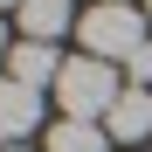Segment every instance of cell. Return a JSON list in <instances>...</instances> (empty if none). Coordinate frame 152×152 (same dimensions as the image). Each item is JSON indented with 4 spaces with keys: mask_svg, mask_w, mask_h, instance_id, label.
Here are the masks:
<instances>
[{
    "mask_svg": "<svg viewBox=\"0 0 152 152\" xmlns=\"http://www.w3.org/2000/svg\"><path fill=\"white\" fill-rule=\"evenodd\" d=\"M118 97H124L118 69H111V62H97V56H69V62H62V76H56V104H62V118L104 124Z\"/></svg>",
    "mask_w": 152,
    "mask_h": 152,
    "instance_id": "obj_1",
    "label": "cell"
},
{
    "mask_svg": "<svg viewBox=\"0 0 152 152\" xmlns=\"http://www.w3.org/2000/svg\"><path fill=\"white\" fill-rule=\"evenodd\" d=\"M76 35H83V56H97V62H132L138 48L152 42V35H145V14L132 7V0H104V7H90Z\"/></svg>",
    "mask_w": 152,
    "mask_h": 152,
    "instance_id": "obj_2",
    "label": "cell"
},
{
    "mask_svg": "<svg viewBox=\"0 0 152 152\" xmlns=\"http://www.w3.org/2000/svg\"><path fill=\"white\" fill-rule=\"evenodd\" d=\"M42 97L48 90H28V83H14V76H0V145H21L42 124Z\"/></svg>",
    "mask_w": 152,
    "mask_h": 152,
    "instance_id": "obj_3",
    "label": "cell"
},
{
    "mask_svg": "<svg viewBox=\"0 0 152 152\" xmlns=\"http://www.w3.org/2000/svg\"><path fill=\"white\" fill-rule=\"evenodd\" d=\"M104 132H111V145H138V138H152V90L124 83V97H118L111 118H104Z\"/></svg>",
    "mask_w": 152,
    "mask_h": 152,
    "instance_id": "obj_4",
    "label": "cell"
},
{
    "mask_svg": "<svg viewBox=\"0 0 152 152\" xmlns=\"http://www.w3.org/2000/svg\"><path fill=\"white\" fill-rule=\"evenodd\" d=\"M7 76H14V83H28V90H56L62 56H56L48 42H14V48H7Z\"/></svg>",
    "mask_w": 152,
    "mask_h": 152,
    "instance_id": "obj_5",
    "label": "cell"
},
{
    "mask_svg": "<svg viewBox=\"0 0 152 152\" xmlns=\"http://www.w3.org/2000/svg\"><path fill=\"white\" fill-rule=\"evenodd\" d=\"M14 21H21V42H48L56 48V35H69V0H28Z\"/></svg>",
    "mask_w": 152,
    "mask_h": 152,
    "instance_id": "obj_6",
    "label": "cell"
},
{
    "mask_svg": "<svg viewBox=\"0 0 152 152\" xmlns=\"http://www.w3.org/2000/svg\"><path fill=\"white\" fill-rule=\"evenodd\" d=\"M42 145L48 152H111V132L104 124H83V118H56Z\"/></svg>",
    "mask_w": 152,
    "mask_h": 152,
    "instance_id": "obj_7",
    "label": "cell"
},
{
    "mask_svg": "<svg viewBox=\"0 0 152 152\" xmlns=\"http://www.w3.org/2000/svg\"><path fill=\"white\" fill-rule=\"evenodd\" d=\"M0 7H14V14H21V7H28V0H0Z\"/></svg>",
    "mask_w": 152,
    "mask_h": 152,
    "instance_id": "obj_8",
    "label": "cell"
},
{
    "mask_svg": "<svg viewBox=\"0 0 152 152\" xmlns=\"http://www.w3.org/2000/svg\"><path fill=\"white\" fill-rule=\"evenodd\" d=\"M0 56H7V28H0Z\"/></svg>",
    "mask_w": 152,
    "mask_h": 152,
    "instance_id": "obj_9",
    "label": "cell"
},
{
    "mask_svg": "<svg viewBox=\"0 0 152 152\" xmlns=\"http://www.w3.org/2000/svg\"><path fill=\"white\" fill-rule=\"evenodd\" d=\"M0 152H21V145H0Z\"/></svg>",
    "mask_w": 152,
    "mask_h": 152,
    "instance_id": "obj_10",
    "label": "cell"
},
{
    "mask_svg": "<svg viewBox=\"0 0 152 152\" xmlns=\"http://www.w3.org/2000/svg\"><path fill=\"white\" fill-rule=\"evenodd\" d=\"M145 14H152V0H145Z\"/></svg>",
    "mask_w": 152,
    "mask_h": 152,
    "instance_id": "obj_11",
    "label": "cell"
}]
</instances>
